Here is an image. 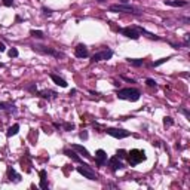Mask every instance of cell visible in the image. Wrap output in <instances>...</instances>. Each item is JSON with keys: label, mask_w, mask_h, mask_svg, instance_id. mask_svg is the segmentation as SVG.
Here are the masks:
<instances>
[{"label": "cell", "mask_w": 190, "mask_h": 190, "mask_svg": "<svg viewBox=\"0 0 190 190\" xmlns=\"http://www.w3.org/2000/svg\"><path fill=\"white\" fill-rule=\"evenodd\" d=\"M140 91L135 89V88H125L117 92V98L120 99H128V101H138L140 99Z\"/></svg>", "instance_id": "1"}, {"label": "cell", "mask_w": 190, "mask_h": 190, "mask_svg": "<svg viewBox=\"0 0 190 190\" xmlns=\"http://www.w3.org/2000/svg\"><path fill=\"white\" fill-rule=\"evenodd\" d=\"M126 158H128V162H129L131 167H137L138 163H141L143 160H146V153L143 150L134 149V150L129 151V153H126Z\"/></svg>", "instance_id": "2"}, {"label": "cell", "mask_w": 190, "mask_h": 190, "mask_svg": "<svg viewBox=\"0 0 190 190\" xmlns=\"http://www.w3.org/2000/svg\"><path fill=\"white\" fill-rule=\"evenodd\" d=\"M110 12H126V14H138L137 8L126 5V3H116L110 6Z\"/></svg>", "instance_id": "3"}, {"label": "cell", "mask_w": 190, "mask_h": 190, "mask_svg": "<svg viewBox=\"0 0 190 190\" xmlns=\"http://www.w3.org/2000/svg\"><path fill=\"white\" fill-rule=\"evenodd\" d=\"M76 171H77L79 174H82L85 178H88V180H97V175H95V172L91 169V167L88 165V163H82L80 167H77L76 168Z\"/></svg>", "instance_id": "4"}, {"label": "cell", "mask_w": 190, "mask_h": 190, "mask_svg": "<svg viewBox=\"0 0 190 190\" xmlns=\"http://www.w3.org/2000/svg\"><path fill=\"white\" fill-rule=\"evenodd\" d=\"M111 57H113V50L104 49V50H99V52L94 54L91 57V62H98V61H103V59H110Z\"/></svg>", "instance_id": "5"}, {"label": "cell", "mask_w": 190, "mask_h": 190, "mask_svg": "<svg viewBox=\"0 0 190 190\" xmlns=\"http://www.w3.org/2000/svg\"><path fill=\"white\" fill-rule=\"evenodd\" d=\"M108 135L111 137H115V138H119V140H122V138H126V137H129L131 132L129 131H125V129H116V128H108L106 131Z\"/></svg>", "instance_id": "6"}, {"label": "cell", "mask_w": 190, "mask_h": 190, "mask_svg": "<svg viewBox=\"0 0 190 190\" xmlns=\"http://www.w3.org/2000/svg\"><path fill=\"white\" fill-rule=\"evenodd\" d=\"M120 33H122L125 37H128V39H132V40H138V39H140V31H138L137 28L125 27V28L120 30Z\"/></svg>", "instance_id": "7"}, {"label": "cell", "mask_w": 190, "mask_h": 190, "mask_svg": "<svg viewBox=\"0 0 190 190\" xmlns=\"http://www.w3.org/2000/svg\"><path fill=\"white\" fill-rule=\"evenodd\" d=\"M36 49L39 50V52H43V54H48V55H52V57H55V58H61V57H64L61 52H58V50H55V49H52V48H48V46H36Z\"/></svg>", "instance_id": "8"}, {"label": "cell", "mask_w": 190, "mask_h": 190, "mask_svg": "<svg viewBox=\"0 0 190 190\" xmlns=\"http://www.w3.org/2000/svg\"><path fill=\"white\" fill-rule=\"evenodd\" d=\"M107 162V153L103 150V149H99L95 151V163L98 167H103L104 163Z\"/></svg>", "instance_id": "9"}, {"label": "cell", "mask_w": 190, "mask_h": 190, "mask_svg": "<svg viewBox=\"0 0 190 190\" xmlns=\"http://www.w3.org/2000/svg\"><path fill=\"white\" fill-rule=\"evenodd\" d=\"M88 54H89V52H88V48L85 45H82V43L74 48V55L77 57V58H86Z\"/></svg>", "instance_id": "10"}, {"label": "cell", "mask_w": 190, "mask_h": 190, "mask_svg": "<svg viewBox=\"0 0 190 190\" xmlns=\"http://www.w3.org/2000/svg\"><path fill=\"white\" fill-rule=\"evenodd\" d=\"M8 178H9L10 181H14V183H19V181H21V175L17 174V171L12 168V167H9V168H8Z\"/></svg>", "instance_id": "11"}, {"label": "cell", "mask_w": 190, "mask_h": 190, "mask_svg": "<svg viewBox=\"0 0 190 190\" xmlns=\"http://www.w3.org/2000/svg\"><path fill=\"white\" fill-rule=\"evenodd\" d=\"M110 167H111V169L113 171H117V169H122L123 168V163L119 160V158L117 156H113V158H110Z\"/></svg>", "instance_id": "12"}, {"label": "cell", "mask_w": 190, "mask_h": 190, "mask_svg": "<svg viewBox=\"0 0 190 190\" xmlns=\"http://www.w3.org/2000/svg\"><path fill=\"white\" fill-rule=\"evenodd\" d=\"M49 77L52 79V82L55 83V85H58V86H61V88H67V82L62 79V77H59L58 74H54V73H50L49 74Z\"/></svg>", "instance_id": "13"}, {"label": "cell", "mask_w": 190, "mask_h": 190, "mask_svg": "<svg viewBox=\"0 0 190 190\" xmlns=\"http://www.w3.org/2000/svg\"><path fill=\"white\" fill-rule=\"evenodd\" d=\"M71 149H73V150H77L80 155H83V156H85V158H88V159H91V153H89V151H88L83 146H80V144H73V146H71Z\"/></svg>", "instance_id": "14"}, {"label": "cell", "mask_w": 190, "mask_h": 190, "mask_svg": "<svg viewBox=\"0 0 190 190\" xmlns=\"http://www.w3.org/2000/svg\"><path fill=\"white\" fill-rule=\"evenodd\" d=\"M165 5L174 6V8H181L187 5V0H165Z\"/></svg>", "instance_id": "15"}, {"label": "cell", "mask_w": 190, "mask_h": 190, "mask_svg": "<svg viewBox=\"0 0 190 190\" xmlns=\"http://www.w3.org/2000/svg\"><path fill=\"white\" fill-rule=\"evenodd\" d=\"M64 155H67V156H68L70 159H73L74 162L80 163V165H82V163H83V160H82V159H80V158H79L77 155H76V153H74L73 150H68V149H66V150H64Z\"/></svg>", "instance_id": "16"}, {"label": "cell", "mask_w": 190, "mask_h": 190, "mask_svg": "<svg viewBox=\"0 0 190 190\" xmlns=\"http://www.w3.org/2000/svg\"><path fill=\"white\" fill-rule=\"evenodd\" d=\"M39 174H40V189H45V190H46V189H48V183H46V171L42 169Z\"/></svg>", "instance_id": "17"}, {"label": "cell", "mask_w": 190, "mask_h": 190, "mask_svg": "<svg viewBox=\"0 0 190 190\" xmlns=\"http://www.w3.org/2000/svg\"><path fill=\"white\" fill-rule=\"evenodd\" d=\"M39 95H40L42 98H48V99H50V98H54L57 94H55L54 91H40Z\"/></svg>", "instance_id": "18"}, {"label": "cell", "mask_w": 190, "mask_h": 190, "mask_svg": "<svg viewBox=\"0 0 190 190\" xmlns=\"http://www.w3.org/2000/svg\"><path fill=\"white\" fill-rule=\"evenodd\" d=\"M18 131H19V125H18V123H15L14 126H10V128L8 129V137L17 135V134H18Z\"/></svg>", "instance_id": "19"}, {"label": "cell", "mask_w": 190, "mask_h": 190, "mask_svg": "<svg viewBox=\"0 0 190 190\" xmlns=\"http://www.w3.org/2000/svg\"><path fill=\"white\" fill-rule=\"evenodd\" d=\"M30 34H31L33 37H36V39H43V37H45L43 31H40V30H31Z\"/></svg>", "instance_id": "20"}, {"label": "cell", "mask_w": 190, "mask_h": 190, "mask_svg": "<svg viewBox=\"0 0 190 190\" xmlns=\"http://www.w3.org/2000/svg\"><path fill=\"white\" fill-rule=\"evenodd\" d=\"M128 61H129V64L134 66V67H140V66L144 64V61H143V59H131V58H129Z\"/></svg>", "instance_id": "21"}, {"label": "cell", "mask_w": 190, "mask_h": 190, "mask_svg": "<svg viewBox=\"0 0 190 190\" xmlns=\"http://www.w3.org/2000/svg\"><path fill=\"white\" fill-rule=\"evenodd\" d=\"M8 55H9L10 58H17V57H18V49H17V48L9 49V50H8Z\"/></svg>", "instance_id": "22"}, {"label": "cell", "mask_w": 190, "mask_h": 190, "mask_svg": "<svg viewBox=\"0 0 190 190\" xmlns=\"http://www.w3.org/2000/svg\"><path fill=\"white\" fill-rule=\"evenodd\" d=\"M169 58H171V57H167V58H160L159 61H155V62H153V64H151V66H153V67H158V66L163 64V62H167V61H168Z\"/></svg>", "instance_id": "23"}, {"label": "cell", "mask_w": 190, "mask_h": 190, "mask_svg": "<svg viewBox=\"0 0 190 190\" xmlns=\"http://www.w3.org/2000/svg\"><path fill=\"white\" fill-rule=\"evenodd\" d=\"M163 123H165V126H171V125H174V119L169 117V116H167L165 119H163Z\"/></svg>", "instance_id": "24"}, {"label": "cell", "mask_w": 190, "mask_h": 190, "mask_svg": "<svg viewBox=\"0 0 190 190\" xmlns=\"http://www.w3.org/2000/svg\"><path fill=\"white\" fill-rule=\"evenodd\" d=\"M146 83H147V86H150V88H156V86H158L156 80H153V79H147Z\"/></svg>", "instance_id": "25"}, {"label": "cell", "mask_w": 190, "mask_h": 190, "mask_svg": "<svg viewBox=\"0 0 190 190\" xmlns=\"http://www.w3.org/2000/svg\"><path fill=\"white\" fill-rule=\"evenodd\" d=\"M116 156H117L119 159H122V158H126V151L120 149V150H117V151H116Z\"/></svg>", "instance_id": "26"}, {"label": "cell", "mask_w": 190, "mask_h": 190, "mask_svg": "<svg viewBox=\"0 0 190 190\" xmlns=\"http://www.w3.org/2000/svg\"><path fill=\"white\" fill-rule=\"evenodd\" d=\"M64 129L66 131H71V129H74V125L73 123H64Z\"/></svg>", "instance_id": "27"}, {"label": "cell", "mask_w": 190, "mask_h": 190, "mask_svg": "<svg viewBox=\"0 0 190 190\" xmlns=\"http://www.w3.org/2000/svg\"><path fill=\"white\" fill-rule=\"evenodd\" d=\"M3 5L5 6H12L14 5V0H3Z\"/></svg>", "instance_id": "28"}, {"label": "cell", "mask_w": 190, "mask_h": 190, "mask_svg": "<svg viewBox=\"0 0 190 190\" xmlns=\"http://www.w3.org/2000/svg\"><path fill=\"white\" fill-rule=\"evenodd\" d=\"M79 137L82 138V140H86V138H88V132H86V131H83V132H80V134H79Z\"/></svg>", "instance_id": "29"}, {"label": "cell", "mask_w": 190, "mask_h": 190, "mask_svg": "<svg viewBox=\"0 0 190 190\" xmlns=\"http://www.w3.org/2000/svg\"><path fill=\"white\" fill-rule=\"evenodd\" d=\"M180 111H181V113H183V115H184V116H186V117H190V113H189V111H187V110H184V108H181V110H180Z\"/></svg>", "instance_id": "30"}, {"label": "cell", "mask_w": 190, "mask_h": 190, "mask_svg": "<svg viewBox=\"0 0 190 190\" xmlns=\"http://www.w3.org/2000/svg\"><path fill=\"white\" fill-rule=\"evenodd\" d=\"M43 12H45V15H50V14H52V10H50V9H46V8H43Z\"/></svg>", "instance_id": "31"}, {"label": "cell", "mask_w": 190, "mask_h": 190, "mask_svg": "<svg viewBox=\"0 0 190 190\" xmlns=\"http://www.w3.org/2000/svg\"><path fill=\"white\" fill-rule=\"evenodd\" d=\"M5 49H6V48H5V45H3V43H0V52H3Z\"/></svg>", "instance_id": "32"}, {"label": "cell", "mask_w": 190, "mask_h": 190, "mask_svg": "<svg viewBox=\"0 0 190 190\" xmlns=\"http://www.w3.org/2000/svg\"><path fill=\"white\" fill-rule=\"evenodd\" d=\"M74 94H76V89H71V91H70V95H71V97H73V95H74Z\"/></svg>", "instance_id": "33"}, {"label": "cell", "mask_w": 190, "mask_h": 190, "mask_svg": "<svg viewBox=\"0 0 190 190\" xmlns=\"http://www.w3.org/2000/svg\"><path fill=\"white\" fill-rule=\"evenodd\" d=\"M5 67V64H3V62H0V68H3Z\"/></svg>", "instance_id": "34"}, {"label": "cell", "mask_w": 190, "mask_h": 190, "mask_svg": "<svg viewBox=\"0 0 190 190\" xmlns=\"http://www.w3.org/2000/svg\"><path fill=\"white\" fill-rule=\"evenodd\" d=\"M99 2H104V0H99Z\"/></svg>", "instance_id": "35"}]
</instances>
